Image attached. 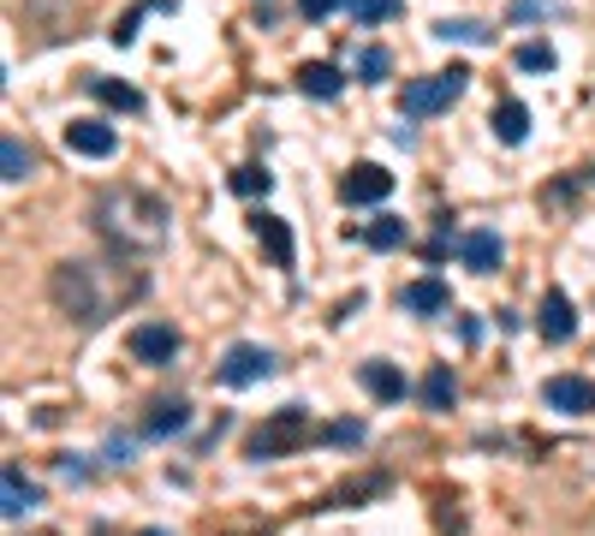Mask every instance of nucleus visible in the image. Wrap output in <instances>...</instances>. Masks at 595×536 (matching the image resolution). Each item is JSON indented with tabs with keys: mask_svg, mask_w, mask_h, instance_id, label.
<instances>
[{
	"mask_svg": "<svg viewBox=\"0 0 595 536\" xmlns=\"http://www.w3.org/2000/svg\"><path fill=\"white\" fill-rule=\"evenodd\" d=\"M90 221L113 251H132V256H155L173 239V209L143 185H101L90 203Z\"/></svg>",
	"mask_w": 595,
	"mask_h": 536,
	"instance_id": "obj_1",
	"label": "nucleus"
},
{
	"mask_svg": "<svg viewBox=\"0 0 595 536\" xmlns=\"http://www.w3.org/2000/svg\"><path fill=\"white\" fill-rule=\"evenodd\" d=\"M48 298L84 328L108 322V310H113V293L96 281V263H60L48 274Z\"/></svg>",
	"mask_w": 595,
	"mask_h": 536,
	"instance_id": "obj_2",
	"label": "nucleus"
},
{
	"mask_svg": "<svg viewBox=\"0 0 595 536\" xmlns=\"http://www.w3.org/2000/svg\"><path fill=\"white\" fill-rule=\"evenodd\" d=\"M310 412L304 405H280V412H268L263 424L251 429V441H244V453L263 466V459H286V453H298L304 441H310Z\"/></svg>",
	"mask_w": 595,
	"mask_h": 536,
	"instance_id": "obj_3",
	"label": "nucleus"
},
{
	"mask_svg": "<svg viewBox=\"0 0 595 536\" xmlns=\"http://www.w3.org/2000/svg\"><path fill=\"white\" fill-rule=\"evenodd\" d=\"M464 90H471V66H447V72H434V78L405 84L399 113H405V120H434V113H447Z\"/></svg>",
	"mask_w": 595,
	"mask_h": 536,
	"instance_id": "obj_4",
	"label": "nucleus"
},
{
	"mask_svg": "<svg viewBox=\"0 0 595 536\" xmlns=\"http://www.w3.org/2000/svg\"><path fill=\"white\" fill-rule=\"evenodd\" d=\"M268 370H274V352H268V346H256V340L227 346V358H221V382L227 387H251V382H263Z\"/></svg>",
	"mask_w": 595,
	"mask_h": 536,
	"instance_id": "obj_5",
	"label": "nucleus"
},
{
	"mask_svg": "<svg viewBox=\"0 0 595 536\" xmlns=\"http://www.w3.org/2000/svg\"><path fill=\"white\" fill-rule=\"evenodd\" d=\"M251 233H256V244H263V256H268L274 269H293V263H298V244H293V227H286L280 215L256 209V215H251Z\"/></svg>",
	"mask_w": 595,
	"mask_h": 536,
	"instance_id": "obj_6",
	"label": "nucleus"
},
{
	"mask_svg": "<svg viewBox=\"0 0 595 536\" xmlns=\"http://www.w3.org/2000/svg\"><path fill=\"white\" fill-rule=\"evenodd\" d=\"M66 150L84 155V162H108V155L120 150V132H113L108 120H71L66 125Z\"/></svg>",
	"mask_w": 595,
	"mask_h": 536,
	"instance_id": "obj_7",
	"label": "nucleus"
},
{
	"mask_svg": "<svg viewBox=\"0 0 595 536\" xmlns=\"http://www.w3.org/2000/svg\"><path fill=\"white\" fill-rule=\"evenodd\" d=\"M536 335H542L548 346H565L577 335V310H572V298L560 293V286H548L542 293V310H536Z\"/></svg>",
	"mask_w": 595,
	"mask_h": 536,
	"instance_id": "obj_8",
	"label": "nucleus"
},
{
	"mask_svg": "<svg viewBox=\"0 0 595 536\" xmlns=\"http://www.w3.org/2000/svg\"><path fill=\"white\" fill-rule=\"evenodd\" d=\"M132 358L137 364H167V358H179V328L173 322H137L132 328Z\"/></svg>",
	"mask_w": 595,
	"mask_h": 536,
	"instance_id": "obj_9",
	"label": "nucleus"
},
{
	"mask_svg": "<svg viewBox=\"0 0 595 536\" xmlns=\"http://www.w3.org/2000/svg\"><path fill=\"white\" fill-rule=\"evenodd\" d=\"M542 405L548 412L584 417V412H595V382H584V375H554V382H542Z\"/></svg>",
	"mask_w": 595,
	"mask_h": 536,
	"instance_id": "obj_10",
	"label": "nucleus"
},
{
	"mask_svg": "<svg viewBox=\"0 0 595 536\" xmlns=\"http://www.w3.org/2000/svg\"><path fill=\"white\" fill-rule=\"evenodd\" d=\"M399 304H405L411 316H441V310H453V293H447L441 274H417V281L399 293Z\"/></svg>",
	"mask_w": 595,
	"mask_h": 536,
	"instance_id": "obj_11",
	"label": "nucleus"
},
{
	"mask_svg": "<svg viewBox=\"0 0 595 536\" xmlns=\"http://www.w3.org/2000/svg\"><path fill=\"white\" fill-rule=\"evenodd\" d=\"M459 263L471 269V274H495L500 269V233H488V227L459 233Z\"/></svg>",
	"mask_w": 595,
	"mask_h": 536,
	"instance_id": "obj_12",
	"label": "nucleus"
},
{
	"mask_svg": "<svg viewBox=\"0 0 595 536\" xmlns=\"http://www.w3.org/2000/svg\"><path fill=\"white\" fill-rule=\"evenodd\" d=\"M357 382L370 387V400H382V405H394V400H405V370L399 364H387V358H370V364H357Z\"/></svg>",
	"mask_w": 595,
	"mask_h": 536,
	"instance_id": "obj_13",
	"label": "nucleus"
},
{
	"mask_svg": "<svg viewBox=\"0 0 595 536\" xmlns=\"http://www.w3.org/2000/svg\"><path fill=\"white\" fill-rule=\"evenodd\" d=\"M387 192H394V173L375 167V162L352 167V173H345V185H340V197H345V203H382Z\"/></svg>",
	"mask_w": 595,
	"mask_h": 536,
	"instance_id": "obj_14",
	"label": "nucleus"
},
{
	"mask_svg": "<svg viewBox=\"0 0 595 536\" xmlns=\"http://www.w3.org/2000/svg\"><path fill=\"white\" fill-rule=\"evenodd\" d=\"M0 501H7V506H0L7 518H24V513H36L42 495H36V483L19 466H7V471H0Z\"/></svg>",
	"mask_w": 595,
	"mask_h": 536,
	"instance_id": "obj_15",
	"label": "nucleus"
},
{
	"mask_svg": "<svg viewBox=\"0 0 595 536\" xmlns=\"http://www.w3.org/2000/svg\"><path fill=\"white\" fill-rule=\"evenodd\" d=\"M488 125H495V138L506 143V150H518V143L530 138V108H525V101H495Z\"/></svg>",
	"mask_w": 595,
	"mask_h": 536,
	"instance_id": "obj_16",
	"label": "nucleus"
},
{
	"mask_svg": "<svg viewBox=\"0 0 595 536\" xmlns=\"http://www.w3.org/2000/svg\"><path fill=\"white\" fill-rule=\"evenodd\" d=\"M298 90L333 101V96L345 90V78H340V66H328V61H304V66H298Z\"/></svg>",
	"mask_w": 595,
	"mask_h": 536,
	"instance_id": "obj_17",
	"label": "nucleus"
},
{
	"mask_svg": "<svg viewBox=\"0 0 595 536\" xmlns=\"http://www.w3.org/2000/svg\"><path fill=\"white\" fill-rule=\"evenodd\" d=\"M84 90H90L96 101H108V108H120V113H137V108H143V96L132 90V84H113V78H96V72H90V78H84Z\"/></svg>",
	"mask_w": 595,
	"mask_h": 536,
	"instance_id": "obj_18",
	"label": "nucleus"
},
{
	"mask_svg": "<svg viewBox=\"0 0 595 536\" xmlns=\"http://www.w3.org/2000/svg\"><path fill=\"white\" fill-rule=\"evenodd\" d=\"M185 424H191V405H185V400H162L150 412V424H143V436H179Z\"/></svg>",
	"mask_w": 595,
	"mask_h": 536,
	"instance_id": "obj_19",
	"label": "nucleus"
},
{
	"mask_svg": "<svg viewBox=\"0 0 595 536\" xmlns=\"http://www.w3.org/2000/svg\"><path fill=\"white\" fill-rule=\"evenodd\" d=\"M453 400H459L453 370H447V364H434V370L423 375V405H429V412H453Z\"/></svg>",
	"mask_w": 595,
	"mask_h": 536,
	"instance_id": "obj_20",
	"label": "nucleus"
},
{
	"mask_svg": "<svg viewBox=\"0 0 595 536\" xmlns=\"http://www.w3.org/2000/svg\"><path fill=\"white\" fill-rule=\"evenodd\" d=\"M150 12H173V0H137V7L125 12V19L113 24V31H108V36H113V48H132V42H137V24L150 19Z\"/></svg>",
	"mask_w": 595,
	"mask_h": 536,
	"instance_id": "obj_21",
	"label": "nucleus"
},
{
	"mask_svg": "<svg viewBox=\"0 0 595 536\" xmlns=\"http://www.w3.org/2000/svg\"><path fill=\"white\" fill-rule=\"evenodd\" d=\"M405 239H411V233H405L399 215H375V221L364 227V244H370V251H399Z\"/></svg>",
	"mask_w": 595,
	"mask_h": 536,
	"instance_id": "obj_22",
	"label": "nucleus"
},
{
	"mask_svg": "<svg viewBox=\"0 0 595 536\" xmlns=\"http://www.w3.org/2000/svg\"><path fill=\"white\" fill-rule=\"evenodd\" d=\"M387 72H394V54H387L382 42H370V48L357 54V84H382Z\"/></svg>",
	"mask_w": 595,
	"mask_h": 536,
	"instance_id": "obj_23",
	"label": "nucleus"
},
{
	"mask_svg": "<svg viewBox=\"0 0 595 536\" xmlns=\"http://www.w3.org/2000/svg\"><path fill=\"white\" fill-rule=\"evenodd\" d=\"M0 167H7V173H0V179H7V185L31 179V150H24L19 138H7V143H0Z\"/></svg>",
	"mask_w": 595,
	"mask_h": 536,
	"instance_id": "obj_24",
	"label": "nucleus"
},
{
	"mask_svg": "<svg viewBox=\"0 0 595 536\" xmlns=\"http://www.w3.org/2000/svg\"><path fill=\"white\" fill-rule=\"evenodd\" d=\"M227 185H232V192H239V197H268V185H274V173L251 162V167H232V179H227Z\"/></svg>",
	"mask_w": 595,
	"mask_h": 536,
	"instance_id": "obj_25",
	"label": "nucleus"
},
{
	"mask_svg": "<svg viewBox=\"0 0 595 536\" xmlns=\"http://www.w3.org/2000/svg\"><path fill=\"white\" fill-rule=\"evenodd\" d=\"M352 19L364 24H387V19H399V0H352Z\"/></svg>",
	"mask_w": 595,
	"mask_h": 536,
	"instance_id": "obj_26",
	"label": "nucleus"
},
{
	"mask_svg": "<svg viewBox=\"0 0 595 536\" xmlns=\"http://www.w3.org/2000/svg\"><path fill=\"white\" fill-rule=\"evenodd\" d=\"M518 72H554V48L548 42H518Z\"/></svg>",
	"mask_w": 595,
	"mask_h": 536,
	"instance_id": "obj_27",
	"label": "nucleus"
},
{
	"mask_svg": "<svg viewBox=\"0 0 595 536\" xmlns=\"http://www.w3.org/2000/svg\"><path fill=\"white\" fill-rule=\"evenodd\" d=\"M434 36H441V42H488V31H483V24H471V19H441V24H434Z\"/></svg>",
	"mask_w": 595,
	"mask_h": 536,
	"instance_id": "obj_28",
	"label": "nucleus"
},
{
	"mask_svg": "<svg viewBox=\"0 0 595 536\" xmlns=\"http://www.w3.org/2000/svg\"><path fill=\"white\" fill-rule=\"evenodd\" d=\"M328 441H340V447H357V441H364V424H352V417H345V424H333V429H328Z\"/></svg>",
	"mask_w": 595,
	"mask_h": 536,
	"instance_id": "obj_29",
	"label": "nucleus"
},
{
	"mask_svg": "<svg viewBox=\"0 0 595 536\" xmlns=\"http://www.w3.org/2000/svg\"><path fill=\"white\" fill-rule=\"evenodd\" d=\"M340 7H352V0H298L304 19H328V12H340Z\"/></svg>",
	"mask_w": 595,
	"mask_h": 536,
	"instance_id": "obj_30",
	"label": "nucleus"
},
{
	"mask_svg": "<svg viewBox=\"0 0 595 536\" xmlns=\"http://www.w3.org/2000/svg\"><path fill=\"white\" fill-rule=\"evenodd\" d=\"M137 536H167V530H137Z\"/></svg>",
	"mask_w": 595,
	"mask_h": 536,
	"instance_id": "obj_31",
	"label": "nucleus"
}]
</instances>
